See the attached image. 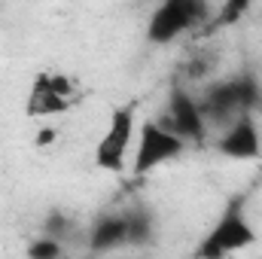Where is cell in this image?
Instances as JSON below:
<instances>
[{
  "label": "cell",
  "instance_id": "obj_12",
  "mask_svg": "<svg viewBox=\"0 0 262 259\" xmlns=\"http://www.w3.org/2000/svg\"><path fill=\"white\" fill-rule=\"evenodd\" d=\"M43 232H46V238H55L58 244H64L67 238L73 235V223L67 220L64 213H52V217L46 220V226H43Z\"/></svg>",
  "mask_w": 262,
  "mask_h": 259
},
{
  "label": "cell",
  "instance_id": "obj_10",
  "mask_svg": "<svg viewBox=\"0 0 262 259\" xmlns=\"http://www.w3.org/2000/svg\"><path fill=\"white\" fill-rule=\"evenodd\" d=\"M125 220H128V247H143V244L152 241L156 220H152L149 210H143V207H131L128 213H125Z\"/></svg>",
  "mask_w": 262,
  "mask_h": 259
},
{
  "label": "cell",
  "instance_id": "obj_4",
  "mask_svg": "<svg viewBox=\"0 0 262 259\" xmlns=\"http://www.w3.org/2000/svg\"><path fill=\"white\" fill-rule=\"evenodd\" d=\"M134 140H137V110H134V104L116 107L110 113V122H107L104 134L95 143V168L107 171V174H125Z\"/></svg>",
  "mask_w": 262,
  "mask_h": 259
},
{
  "label": "cell",
  "instance_id": "obj_9",
  "mask_svg": "<svg viewBox=\"0 0 262 259\" xmlns=\"http://www.w3.org/2000/svg\"><path fill=\"white\" fill-rule=\"evenodd\" d=\"M128 247V220L125 213H104L89 229V250L92 253H113Z\"/></svg>",
  "mask_w": 262,
  "mask_h": 259
},
{
  "label": "cell",
  "instance_id": "obj_14",
  "mask_svg": "<svg viewBox=\"0 0 262 259\" xmlns=\"http://www.w3.org/2000/svg\"><path fill=\"white\" fill-rule=\"evenodd\" d=\"M52 137H55V128H46V131H40V137H37V143L43 146V143H49Z\"/></svg>",
  "mask_w": 262,
  "mask_h": 259
},
{
  "label": "cell",
  "instance_id": "obj_7",
  "mask_svg": "<svg viewBox=\"0 0 262 259\" xmlns=\"http://www.w3.org/2000/svg\"><path fill=\"white\" fill-rule=\"evenodd\" d=\"M162 125H168L186 146H204V140H207V122H204V116L198 110V101L180 82L171 85L168 113H165Z\"/></svg>",
  "mask_w": 262,
  "mask_h": 259
},
{
  "label": "cell",
  "instance_id": "obj_11",
  "mask_svg": "<svg viewBox=\"0 0 262 259\" xmlns=\"http://www.w3.org/2000/svg\"><path fill=\"white\" fill-rule=\"evenodd\" d=\"M64 256V244H58L55 238H34L28 244V259H61Z\"/></svg>",
  "mask_w": 262,
  "mask_h": 259
},
{
  "label": "cell",
  "instance_id": "obj_13",
  "mask_svg": "<svg viewBox=\"0 0 262 259\" xmlns=\"http://www.w3.org/2000/svg\"><path fill=\"white\" fill-rule=\"evenodd\" d=\"M247 12V3L244 0H232V3H226V6H220V12H213V18H210V28H223V25H232L238 15H244Z\"/></svg>",
  "mask_w": 262,
  "mask_h": 259
},
{
  "label": "cell",
  "instance_id": "obj_6",
  "mask_svg": "<svg viewBox=\"0 0 262 259\" xmlns=\"http://www.w3.org/2000/svg\"><path fill=\"white\" fill-rule=\"evenodd\" d=\"M82 101L79 85L67 76V73H55V70H43L25 101V113L34 119H52V116H64L67 110H73Z\"/></svg>",
  "mask_w": 262,
  "mask_h": 259
},
{
  "label": "cell",
  "instance_id": "obj_2",
  "mask_svg": "<svg viewBox=\"0 0 262 259\" xmlns=\"http://www.w3.org/2000/svg\"><path fill=\"white\" fill-rule=\"evenodd\" d=\"M256 241H259V235L244 213V195H235L223 207L216 223L207 229V235L198 241L192 259H229L235 253L250 250Z\"/></svg>",
  "mask_w": 262,
  "mask_h": 259
},
{
  "label": "cell",
  "instance_id": "obj_3",
  "mask_svg": "<svg viewBox=\"0 0 262 259\" xmlns=\"http://www.w3.org/2000/svg\"><path fill=\"white\" fill-rule=\"evenodd\" d=\"M213 18V6L201 3V0H165L162 6L152 9L149 21H146V40L156 46H168L177 37L189 34L192 28L210 25Z\"/></svg>",
  "mask_w": 262,
  "mask_h": 259
},
{
  "label": "cell",
  "instance_id": "obj_1",
  "mask_svg": "<svg viewBox=\"0 0 262 259\" xmlns=\"http://www.w3.org/2000/svg\"><path fill=\"white\" fill-rule=\"evenodd\" d=\"M259 98H262L259 82H256L250 73H238V76L210 82V85L201 92V98H195V101H198V110H201L204 122H207V128H210V125L226 128V125H232L238 116L253 113V107L259 104Z\"/></svg>",
  "mask_w": 262,
  "mask_h": 259
},
{
  "label": "cell",
  "instance_id": "obj_5",
  "mask_svg": "<svg viewBox=\"0 0 262 259\" xmlns=\"http://www.w3.org/2000/svg\"><path fill=\"white\" fill-rule=\"evenodd\" d=\"M186 153V143L162 125V119H146L137 128V140H134V159H131V174L134 177H146L152 171H159L162 165L180 159Z\"/></svg>",
  "mask_w": 262,
  "mask_h": 259
},
{
  "label": "cell",
  "instance_id": "obj_8",
  "mask_svg": "<svg viewBox=\"0 0 262 259\" xmlns=\"http://www.w3.org/2000/svg\"><path fill=\"white\" fill-rule=\"evenodd\" d=\"M216 153L235 162H259L262 159V131L253 119V113L238 116L232 125L220 131L216 137Z\"/></svg>",
  "mask_w": 262,
  "mask_h": 259
}]
</instances>
